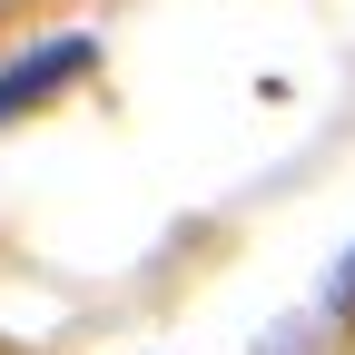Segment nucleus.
<instances>
[{
    "label": "nucleus",
    "instance_id": "f257e3e1",
    "mask_svg": "<svg viewBox=\"0 0 355 355\" xmlns=\"http://www.w3.org/2000/svg\"><path fill=\"white\" fill-rule=\"evenodd\" d=\"M89 60H99V40H50V50H30L20 69H0V119H30V109L50 99L60 79H79Z\"/></svg>",
    "mask_w": 355,
    "mask_h": 355
}]
</instances>
